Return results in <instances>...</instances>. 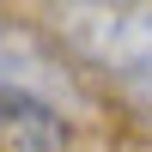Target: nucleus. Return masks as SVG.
<instances>
[{"instance_id":"nucleus-3","label":"nucleus","mask_w":152,"mask_h":152,"mask_svg":"<svg viewBox=\"0 0 152 152\" xmlns=\"http://www.w3.org/2000/svg\"><path fill=\"white\" fill-rule=\"evenodd\" d=\"M110 85H116V97L134 110V116H146V122H152V49L134 61V67H122Z\"/></svg>"},{"instance_id":"nucleus-1","label":"nucleus","mask_w":152,"mask_h":152,"mask_svg":"<svg viewBox=\"0 0 152 152\" xmlns=\"http://www.w3.org/2000/svg\"><path fill=\"white\" fill-rule=\"evenodd\" d=\"M73 122L67 104L37 91H0V146L6 152H67Z\"/></svg>"},{"instance_id":"nucleus-2","label":"nucleus","mask_w":152,"mask_h":152,"mask_svg":"<svg viewBox=\"0 0 152 152\" xmlns=\"http://www.w3.org/2000/svg\"><path fill=\"white\" fill-rule=\"evenodd\" d=\"M0 91H37V97H55V104L73 110V79L49 49H37L18 24L0 18Z\"/></svg>"}]
</instances>
